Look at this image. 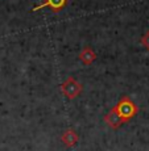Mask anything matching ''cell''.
Returning a JSON list of instances; mask_svg holds the SVG:
<instances>
[{"instance_id": "7", "label": "cell", "mask_w": 149, "mask_h": 151, "mask_svg": "<svg viewBox=\"0 0 149 151\" xmlns=\"http://www.w3.org/2000/svg\"><path fill=\"white\" fill-rule=\"evenodd\" d=\"M140 43H141L147 50H149V30H147L144 34H142V37L140 38Z\"/></svg>"}, {"instance_id": "4", "label": "cell", "mask_w": 149, "mask_h": 151, "mask_svg": "<svg viewBox=\"0 0 149 151\" xmlns=\"http://www.w3.org/2000/svg\"><path fill=\"white\" fill-rule=\"evenodd\" d=\"M104 122L108 125L111 129L118 130L119 127H121V125L124 124V121H123V118L120 117V114H119L118 110H116L115 106H113V108L111 109L106 116H104Z\"/></svg>"}, {"instance_id": "3", "label": "cell", "mask_w": 149, "mask_h": 151, "mask_svg": "<svg viewBox=\"0 0 149 151\" xmlns=\"http://www.w3.org/2000/svg\"><path fill=\"white\" fill-rule=\"evenodd\" d=\"M68 1L69 0H44L40 5L32 8V12H37V11L42 9V8H49L52 12L58 13L68 5Z\"/></svg>"}, {"instance_id": "5", "label": "cell", "mask_w": 149, "mask_h": 151, "mask_svg": "<svg viewBox=\"0 0 149 151\" xmlns=\"http://www.w3.org/2000/svg\"><path fill=\"white\" fill-rule=\"evenodd\" d=\"M79 141V135L74 129H66L63 130L62 135H61V142L65 145L66 147H74Z\"/></svg>"}, {"instance_id": "6", "label": "cell", "mask_w": 149, "mask_h": 151, "mask_svg": "<svg viewBox=\"0 0 149 151\" xmlns=\"http://www.w3.org/2000/svg\"><path fill=\"white\" fill-rule=\"evenodd\" d=\"M78 58L81 59V62L83 63V65L90 66V65H92V63L95 62L96 53L92 50L91 47H90V46H86V47H83L79 51V54H78Z\"/></svg>"}, {"instance_id": "1", "label": "cell", "mask_w": 149, "mask_h": 151, "mask_svg": "<svg viewBox=\"0 0 149 151\" xmlns=\"http://www.w3.org/2000/svg\"><path fill=\"white\" fill-rule=\"evenodd\" d=\"M115 109L118 110V113L120 114L124 124L131 121L133 117H136V114L139 113V108H137V105L135 104V101H132V99L128 96L120 97V100L116 104Z\"/></svg>"}, {"instance_id": "2", "label": "cell", "mask_w": 149, "mask_h": 151, "mask_svg": "<svg viewBox=\"0 0 149 151\" xmlns=\"http://www.w3.org/2000/svg\"><path fill=\"white\" fill-rule=\"evenodd\" d=\"M61 91L65 95L69 100H74L75 97H78L83 91V87L82 84L78 82L75 78L73 76H68L61 84Z\"/></svg>"}]
</instances>
